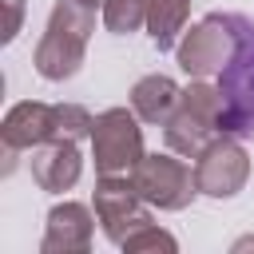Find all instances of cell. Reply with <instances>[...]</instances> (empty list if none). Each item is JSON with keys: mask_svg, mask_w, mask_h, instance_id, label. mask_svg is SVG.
I'll return each mask as SVG.
<instances>
[{"mask_svg": "<svg viewBox=\"0 0 254 254\" xmlns=\"http://www.w3.org/2000/svg\"><path fill=\"white\" fill-rule=\"evenodd\" d=\"M171 103H175V83L163 79V75H151L135 87V107H139L143 119H159Z\"/></svg>", "mask_w": 254, "mask_h": 254, "instance_id": "8992f818", "label": "cell"}, {"mask_svg": "<svg viewBox=\"0 0 254 254\" xmlns=\"http://www.w3.org/2000/svg\"><path fill=\"white\" fill-rule=\"evenodd\" d=\"M143 8H147V0H107V24L115 32H131L143 20Z\"/></svg>", "mask_w": 254, "mask_h": 254, "instance_id": "ba28073f", "label": "cell"}, {"mask_svg": "<svg viewBox=\"0 0 254 254\" xmlns=\"http://www.w3.org/2000/svg\"><path fill=\"white\" fill-rule=\"evenodd\" d=\"M52 123H56V111H48L40 103H20L4 123V139H8V147L36 143V139H44L52 131Z\"/></svg>", "mask_w": 254, "mask_h": 254, "instance_id": "277c9868", "label": "cell"}, {"mask_svg": "<svg viewBox=\"0 0 254 254\" xmlns=\"http://www.w3.org/2000/svg\"><path fill=\"white\" fill-rule=\"evenodd\" d=\"M79 16V8L75 4H60L56 12H52V24H48V36H44V44H40V56H36V64H40V71L48 75V79H64V75H71L75 71V64H79V56H83V36H87V24H79L75 32H71V20Z\"/></svg>", "mask_w": 254, "mask_h": 254, "instance_id": "7a4b0ae2", "label": "cell"}, {"mask_svg": "<svg viewBox=\"0 0 254 254\" xmlns=\"http://www.w3.org/2000/svg\"><path fill=\"white\" fill-rule=\"evenodd\" d=\"M91 127H95V163L103 175L123 171L139 159V127L131 123L127 111H107Z\"/></svg>", "mask_w": 254, "mask_h": 254, "instance_id": "3957f363", "label": "cell"}, {"mask_svg": "<svg viewBox=\"0 0 254 254\" xmlns=\"http://www.w3.org/2000/svg\"><path fill=\"white\" fill-rule=\"evenodd\" d=\"M218 127L254 135V28H250V24H246V40L238 44L230 67L222 71Z\"/></svg>", "mask_w": 254, "mask_h": 254, "instance_id": "6da1fadb", "label": "cell"}, {"mask_svg": "<svg viewBox=\"0 0 254 254\" xmlns=\"http://www.w3.org/2000/svg\"><path fill=\"white\" fill-rule=\"evenodd\" d=\"M183 12H187V0H155V16H151V36L159 48H171L175 40V28L183 24Z\"/></svg>", "mask_w": 254, "mask_h": 254, "instance_id": "52a82bcc", "label": "cell"}, {"mask_svg": "<svg viewBox=\"0 0 254 254\" xmlns=\"http://www.w3.org/2000/svg\"><path fill=\"white\" fill-rule=\"evenodd\" d=\"M16 16H20V0H12V24H8V40L16 36Z\"/></svg>", "mask_w": 254, "mask_h": 254, "instance_id": "9c48e42d", "label": "cell"}, {"mask_svg": "<svg viewBox=\"0 0 254 254\" xmlns=\"http://www.w3.org/2000/svg\"><path fill=\"white\" fill-rule=\"evenodd\" d=\"M32 171H36V179H40L44 187L60 190V187H67V183L79 175V159H75V151H71L67 143H56L52 151H44V155L32 163Z\"/></svg>", "mask_w": 254, "mask_h": 254, "instance_id": "5b68a950", "label": "cell"}]
</instances>
